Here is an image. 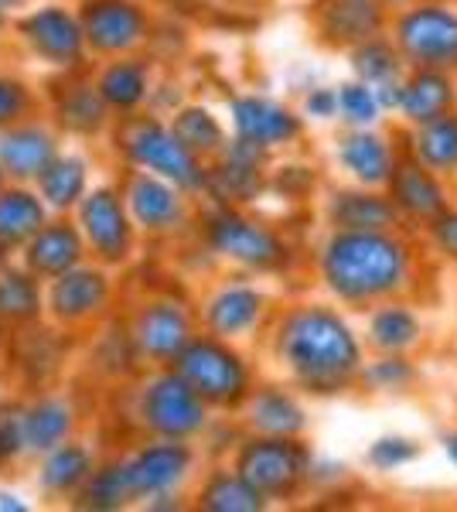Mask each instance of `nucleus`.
<instances>
[{"instance_id": "f257e3e1", "label": "nucleus", "mask_w": 457, "mask_h": 512, "mask_svg": "<svg viewBox=\"0 0 457 512\" xmlns=\"http://www.w3.org/2000/svg\"><path fill=\"white\" fill-rule=\"evenodd\" d=\"M273 355L301 390L335 396L359 383L365 345L338 308L304 301L277 318Z\"/></svg>"}, {"instance_id": "f03ea898", "label": "nucleus", "mask_w": 457, "mask_h": 512, "mask_svg": "<svg viewBox=\"0 0 457 512\" xmlns=\"http://www.w3.org/2000/svg\"><path fill=\"white\" fill-rule=\"evenodd\" d=\"M321 287L345 308L403 297L417 280V250L400 229H331L318 250Z\"/></svg>"}, {"instance_id": "7ed1b4c3", "label": "nucleus", "mask_w": 457, "mask_h": 512, "mask_svg": "<svg viewBox=\"0 0 457 512\" xmlns=\"http://www.w3.org/2000/svg\"><path fill=\"white\" fill-rule=\"evenodd\" d=\"M389 38L400 48L406 69L457 72V4L417 0L396 7L389 18Z\"/></svg>"}, {"instance_id": "20e7f679", "label": "nucleus", "mask_w": 457, "mask_h": 512, "mask_svg": "<svg viewBox=\"0 0 457 512\" xmlns=\"http://www.w3.org/2000/svg\"><path fill=\"white\" fill-rule=\"evenodd\" d=\"M314 454L304 437L256 434L236 454V475L253 485L267 502H290L307 489Z\"/></svg>"}, {"instance_id": "39448f33", "label": "nucleus", "mask_w": 457, "mask_h": 512, "mask_svg": "<svg viewBox=\"0 0 457 512\" xmlns=\"http://www.w3.org/2000/svg\"><path fill=\"white\" fill-rule=\"evenodd\" d=\"M174 373L209 407H239L253 390V369L226 338H191L174 359Z\"/></svg>"}, {"instance_id": "423d86ee", "label": "nucleus", "mask_w": 457, "mask_h": 512, "mask_svg": "<svg viewBox=\"0 0 457 512\" xmlns=\"http://www.w3.org/2000/svg\"><path fill=\"white\" fill-rule=\"evenodd\" d=\"M205 233H209L215 253L246 270H284L290 260V246L277 229L249 219L236 209L212 212Z\"/></svg>"}, {"instance_id": "0eeeda50", "label": "nucleus", "mask_w": 457, "mask_h": 512, "mask_svg": "<svg viewBox=\"0 0 457 512\" xmlns=\"http://www.w3.org/2000/svg\"><path fill=\"white\" fill-rule=\"evenodd\" d=\"M127 154L140 168H147L151 175L171 181V185L185 188V192H198L209 185V171L202 168V158L191 154L174 130L161 127L154 120H137L127 130Z\"/></svg>"}, {"instance_id": "6e6552de", "label": "nucleus", "mask_w": 457, "mask_h": 512, "mask_svg": "<svg viewBox=\"0 0 457 512\" xmlns=\"http://www.w3.org/2000/svg\"><path fill=\"white\" fill-rule=\"evenodd\" d=\"M144 424L161 437L185 441V437L205 431V424H209V403L191 390L178 373H164L144 393Z\"/></svg>"}, {"instance_id": "1a4fd4ad", "label": "nucleus", "mask_w": 457, "mask_h": 512, "mask_svg": "<svg viewBox=\"0 0 457 512\" xmlns=\"http://www.w3.org/2000/svg\"><path fill=\"white\" fill-rule=\"evenodd\" d=\"M389 11L382 0H314L311 24L318 41L328 48H355L365 38H376L389 31Z\"/></svg>"}, {"instance_id": "9d476101", "label": "nucleus", "mask_w": 457, "mask_h": 512, "mask_svg": "<svg viewBox=\"0 0 457 512\" xmlns=\"http://www.w3.org/2000/svg\"><path fill=\"white\" fill-rule=\"evenodd\" d=\"M232 127L236 137L260 151L290 147L304 137V117L270 96H239L232 99Z\"/></svg>"}, {"instance_id": "9b49d317", "label": "nucleus", "mask_w": 457, "mask_h": 512, "mask_svg": "<svg viewBox=\"0 0 457 512\" xmlns=\"http://www.w3.org/2000/svg\"><path fill=\"white\" fill-rule=\"evenodd\" d=\"M386 195H389V202L396 205V212H400L403 226L406 222H420V226H427L430 219H437L440 212L451 205L447 178L434 175V171L423 168V164L413 161V158L396 161L393 178L386 181Z\"/></svg>"}, {"instance_id": "f8f14e48", "label": "nucleus", "mask_w": 457, "mask_h": 512, "mask_svg": "<svg viewBox=\"0 0 457 512\" xmlns=\"http://www.w3.org/2000/svg\"><path fill=\"white\" fill-rule=\"evenodd\" d=\"M335 161L345 171L352 185L362 188H386V181L393 178L400 151L389 137L376 134V127L348 130L335 147Z\"/></svg>"}, {"instance_id": "ddd939ff", "label": "nucleus", "mask_w": 457, "mask_h": 512, "mask_svg": "<svg viewBox=\"0 0 457 512\" xmlns=\"http://www.w3.org/2000/svg\"><path fill=\"white\" fill-rule=\"evenodd\" d=\"M324 219L331 229H403L386 188H338L324 198Z\"/></svg>"}, {"instance_id": "4468645a", "label": "nucleus", "mask_w": 457, "mask_h": 512, "mask_svg": "<svg viewBox=\"0 0 457 512\" xmlns=\"http://www.w3.org/2000/svg\"><path fill=\"white\" fill-rule=\"evenodd\" d=\"M191 448L181 441H171L164 437L161 444H151L137 454L134 461L123 465V475H127V485L130 492L137 495H161V492H171L174 485L181 482L188 472H191Z\"/></svg>"}, {"instance_id": "2eb2a0df", "label": "nucleus", "mask_w": 457, "mask_h": 512, "mask_svg": "<svg viewBox=\"0 0 457 512\" xmlns=\"http://www.w3.org/2000/svg\"><path fill=\"white\" fill-rule=\"evenodd\" d=\"M270 301L260 287L253 284H226L205 308V325L215 338H246L260 328Z\"/></svg>"}, {"instance_id": "dca6fc26", "label": "nucleus", "mask_w": 457, "mask_h": 512, "mask_svg": "<svg viewBox=\"0 0 457 512\" xmlns=\"http://www.w3.org/2000/svg\"><path fill=\"white\" fill-rule=\"evenodd\" d=\"M82 31L99 52H127L147 35V18L130 0H93L82 18Z\"/></svg>"}, {"instance_id": "f3484780", "label": "nucleus", "mask_w": 457, "mask_h": 512, "mask_svg": "<svg viewBox=\"0 0 457 512\" xmlns=\"http://www.w3.org/2000/svg\"><path fill=\"white\" fill-rule=\"evenodd\" d=\"M447 110H457V72L410 69L403 76V93L396 113L410 123H427Z\"/></svg>"}, {"instance_id": "a211bd4d", "label": "nucleus", "mask_w": 457, "mask_h": 512, "mask_svg": "<svg viewBox=\"0 0 457 512\" xmlns=\"http://www.w3.org/2000/svg\"><path fill=\"white\" fill-rule=\"evenodd\" d=\"M423 342V318L403 297L372 304L369 325H365V345L372 352H400L410 355Z\"/></svg>"}, {"instance_id": "6ab92c4d", "label": "nucleus", "mask_w": 457, "mask_h": 512, "mask_svg": "<svg viewBox=\"0 0 457 512\" xmlns=\"http://www.w3.org/2000/svg\"><path fill=\"white\" fill-rule=\"evenodd\" d=\"M246 424L253 434L267 437H304L307 431V410L294 393L284 386H263V390H249L246 396Z\"/></svg>"}, {"instance_id": "aec40b11", "label": "nucleus", "mask_w": 457, "mask_h": 512, "mask_svg": "<svg viewBox=\"0 0 457 512\" xmlns=\"http://www.w3.org/2000/svg\"><path fill=\"white\" fill-rule=\"evenodd\" d=\"M134 338L144 355L157 362H174L195 335H191V318L185 315V308L171 301H157L140 311Z\"/></svg>"}, {"instance_id": "412c9836", "label": "nucleus", "mask_w": 457, "mask_h": 512, "mask_svg": "<svg viewBox=\"0 0 457 512\" xmlns=\"http://www.w3.org/2000/svg\"><path fill=\"white\" fill-rule=\"evenodd\" d=\"M82 226H86L89 243L103 260H123L130 253V219L123 209L120 195L113 192H93L82 202Z\"/></svg>"}, {"instance_id": "4be33fe9", "label": "nucleus", "mask_w": 457, "mask_h": 512, "mask_svg": "<svg viewBox=\"0 0 457 512\" xmlns=\"http://www.w3.org/2000/svg\"><path fill=\"white\" fill-rule=\"evenodd\" d=\"M406 158L420 161L440 178H457V110L427 123H413L406 137Z\"/></svg>"}, {"instance_id": "5701e85b", "label": "nucleus", "mask_w": 457, "mask_h": 512, "mask_svg": "<svg viewBox=\"0 0 457 512\" xmlns=\"http://www.w3.org/2000/svg\"><path fill=\"white\" fill-rule=\"evenodd\" d=\"M127 205L134 212L137 226L161 233L174 229L185 216V202H181V188L157 175H134L127 188Z\"/></svg>"}, {"instance_id": "b1692460", "label": "nucleus", "mask_w": 457, "mask_h": 512, "mask_svg": "<svg viewBox=\"0 0 457 512\" xmlns=\"http://www.w3.org/2000/svg\"><path fill=\"white\" fill-rule=\"evenodd\" d=\"M222 168L215 171V188L222 192V198L229 202H243V198H253L263 188V164H267V151L246 144V140L236 137V144L222 147Z\"/></svg>"}, {"instance_id": "393cba45", "label": "nucleus", "mask_w": 457, "mask_h": 512, "mask_svg": "<svg viewBox=\"0 0 457 512\" xmlns=\"http://www.w3.org/2000/svg\"><path fill=\"white\" fill-rule=\"evenodd\" d=\"M24 35L41 55L55 62H72L82 48V28L65 11H38L24 21Z\"/></svg>"}, {"instance_id": "a878e982", "label": "nucleus", "mask_w": 457, "mask_h": 512, "mask_svg": "<svg viewBox=\"0 0 457 512\" xmlns=\"http://www.w3.org/2000/svg\"><path fill=\"white\" fill-rule=\"evenodd\" d=\"M348 62H352V76L372 89L382 86V82L406 76V62H403L400 48L393 45V38H389V31L348 48Z\"/></svg>"}, {"instance_id": "bb28decb", "label": "nucleus", "mask_w": 457, "mask_h": 512, "mask_svg": "<svg viewBox=\"0 0 457 512\" xmlns=\"http://www.w3.org/2000/svg\"><path fill=\"white\" fill-rule=\"evenodd\" d=\"M103 301H106V280L96 270H65L52 291V304L62 318L93 315Z\"/></svg>"}, {"instance_id": "cd10ccee", "label": "nucleus", "mask_w": 457, "mask_h": 512, "mask_svg": "<svg viewBox=\"0 0 457 512\" xmlns=\"http://www.w3.org/2000/svg\"><path fill=\"white\" fill-rule=\"evenodd\" d=\"M55 161V147L41 130H21L0 140V164L11 175H41Z\"/></svg>"}, {"instance_id": "c85d7f7f", "label": "nucleus", "mask_w": 457, "mask_h": 512, "mask_svg": "<svg viewBox=\"0 0 457 512\" xmlns=\"http://www.w3.org/2000/svg\"><path fill=\"white\" fill-rule=\"evenodd\" d=\"M420 379V369L410 362V355L400 352H376L372 362H362L359 383L369 393H406Z\"/></svg>"}, {"instance_id": "c756f323", "label": "nucleus", "mask_w": 457, "mask_h": 512, "mask_svg": "<svg viewBox=\"0 0 457 512\" xmlns=\"http://www.w3.org/2000/svg\"><path fill=\"white\" fill-rule=\"evenodd\" d=\"M198 506L209 509V512H260V509H267V499H263L249 482H243L236 472L232 475L222 472V475L209 478Z\"/></svg>"}, {"instance_id": "7c9ffc66", "label": "nucleus", "mask_w": 457, "mask_h": 512, "mask_svg": "<svg viewBox=\"0 0 457 512\" xmlns=\"http://www.w3.org/2000/svg\"><path fill=\"white\" fill-rule=\"evenodd\" d=\"M79 253H82L79 236L72 233L69 226H52L35 239V246H31V267H35L38 274L55 277V274H65V270L76 267Z\"/></svg>"}, {"instance_id": "2f4dec72", "label": "nucleus", "mask_w": 457, "mask_h": 512, "mask_svg": "<svg viewBox=\"0 0 457 512\" xmlns=\"http://www.w3.org/2000/svg\"><path fill=\"white\" fill-rule=\"evenodd\" d=\"M171 130L191 154H198V158H202V154H219L222 147H226V130H222V123L215 120L205 106H188V110H181Z\"/></svg>"}, {"instance_id": "473e14b6", "label": "nucleus", "mask_w": 457, "mask_h": 512, "mask_svg": "<svg viewBox=\"0 0 457 512\" xmlns=\"http://www.w3.org/2000/svg\"><path fill=\"white\" fill-rule=\"evenodd\" d=\"M45 212L31 195L24 192H7L0 195V250L4 246H18L31 233H38Z\"/></svg>"}, {"instance_id": "72a5a7b5", "label": "nucleus", "mask_w": 457, "mask_h": 512, "mask_svg": "<svg viewBox=\"0 0 457 512\" xmlns=\"http://www.w3.org/2000/svg\"><path fill=\"white\" fill-rule=\"evenodd\" d=\"M99 96L120 110H134L147 96V69L140 62H116L99 79Z\"/></svg>"}, {"instance_id": "f704fd0d", "label": "nucleus", "mask_w": 457, "mask_h": 512, "mask_svg": "<svg viewBox=\"0 0 457 512\" xmlns=\"http://www.w3.org/2000/svg\"><path fill=\"white\" fill-rule=\"evenodd\" d=\"M69 431V410L62 403H41V407L28 410L21 417V444L24 448H55L58 441Z\"/></svg>"}, {"instance_id": "c9c22d12", "label": "nucleus", "mask_w": 457, "mask_h": 512, "mask_svg": "<svg viewBox=\"0 0 457 512\" xmlns=\"http://www.w3.org/2000/svg\"><path fill=\"white\" fill-rule=\"evenodd\" d=\"M338 120H342L348 130L376 127L382 120V106L376 99V89L365 86L359 79L338 86Z\"/></svg>"}, {"instance_id": "e433bc0d", "label": "nucleus", "mask_w": 457, "mask_h": 512, "mask_svg": "<svg viewBox=\"0 0 457 512\" xmlns=\"http://www.w3.org/2000/svg\"><path fill=\"white\" fill-rule=\"evenodd\" d=\"M41 185H45L48 202L72 205L82 195V188H86V164L76 161V158L52 161L45 168V178H41Z\"/></svg>"}, {"instance_id": "4c0bfd02", "label": "nucleus", "mask_w": 457, "mask_h": 512, "mask_svg": "<svg viewBox=\"0 0 457 512\" xmlns=\"http://www.w3.org/2000/svg\"><path fill=\"white\" fill-rule=\"evenodd\" d=\"M420 458V444L413 441V437H403V434H386L379 437L376 444L369 448V454H365V461H369L372 472H400V468L413 465V461Z\"/></svg>"}, {"instance_id": "58836bf2", "label": "nucleus", "mask_w": 457, "mask_h": 512, "mask_svg": "<svg viewBox=\"0 0 457 512\" xmlns=\"http://www.w3.org/2000/svg\"><path fill=\"white\" fill-rule=\"evenodd\" d=\"M89 475V454L82 448H58L45 465L48 489H72Z\"/></svg>"}, {"instance_id": "ea45409f", "label": "nucleus", "mask_w": 457, "mask_h": 512, "mask_svg": "<svg viewBox=\"0 0 457 512\" xmlns=\"http://www.w3.org/2000/svg\"><path fill=\"white\" fill-rule=\"evenodd\" d=\"M130 499H134V492H130V485H127L123 465L99 472L93 482H89V492H86V506H93V509H120V506H127Z\"/></svg>"}, {"instance_id": "a19ab883", "label": "nucleus", "mask_w": 457, "mask_h": 512, "mask_svg": "<svg viewBox=\"0 0 457 512\" xmlns=\"http://www.w3.org/2000/svg\"><path fill=\"white\" fill-rule=\"evenodd\" d=\"M38 308V291L28 277H4L0 280V315L7 318H28Z\"/></svg>"}, {"instance_id": "79ce46f5", "label": "nucleus", "mask_w": 457, "mask_h": 512, "mask_svg": "<svg viewBox=\"0 0 457 512\" xmlns=\"http://www.w3.org/2000/svg\"><path fill=\"white\" fill-rule=\"evenodd\" d=\"M62 117L69 127H76V130H96L99 123H103V103H99L89 89H76V93L65 99Z\"/></svg>"}, {"instance_id": "37998d69", "label": "nucleus", "mask_w": 457, "mask_h": 512, "mask_svg": "<svg viewBox=\"0 0 457 512\" xmlns=\"http://www.w3.org/2000/svg\"><path fill=\"white\" fill-rule=\"evenodd\" d=\"M427 239L434 246V253L444 256L447 263H457V209L447 205L437 219L427 222Z\"/></svg>"}, {"instance_id": "c03bdc74", "label": "nucleus", "mask_w": 457, "mask_h": 512, "mask_svg": "<svg viewBox=\"0 0 457 512\" xmlns=\"http://www.w3.org/2000/svg\"><path fill=\"white\" fill-rule=\"evenodd\" d=\"M307 120H338V89L335 86H318L304 96V113Z\"/></svg>"}, {"instance_id": "a18cd8bd", "label": "nucleus", "mask_w": 457, "mask_h": 512, "mask_svg": "<svg viewBox=\"0 0 457 512\" xmlns=\"http://www.w3.org/2000/svg\"><path fill=\"white\" fill-rule=\"evenodd\" d=\"M21 448V417L18 410H0V461Z\"/></svg>"}, {"instance_id": "49530a36", "label": "nucleus", "mask_w": 457, "mask_h": 512, "mask_svg": "<svg viewBox=\"0 0 457 512\" xmlns=\"http://www.w3.org/2000/svg\"><path fill=\"white\" fill-rule=\"evenodd\" d=\"M21 106H24V93H21V89L14 86V82H0V123L18 117Z\"/></svg>"}, {"instance_id": "de8ad7c7", "label": "nucleus", "mask_w": 457, "mask_h": 512, "mask_svg": "<svg viewBox=\"0 0 457 512\" xmlns=\"http://www.w3.org/2000/svg\"><path fill=\"white\" fill-rule=\"evenodd\" d=\"M440 444H444L447 458H451V465L457 468V431H447L444 437H440Z\"/></svg>"}, {"instance_id": "09e8293b", "label": "nucleus", "mask_w": 457, "mask_h": 512, "mask_svg": "<svg viewBox=\"0 0 457 512\" xmlns=\"http://www.w3.org/2000/svg\"><path fill=\"white\" fill-rule=\"evenodd\" d=\"M382 4L389 7V11H393V7H406V4H417V0H382Z\"/></svg>"}, {"instance_id": "8fccbe9b", "label": "nucleus", "mask_w": 457, "mask_h": 512, "mask_svg": "<svg viewBox=\"0 0 457 512\" xmlns=\"http://www.w3.org/2000/svg\"><path fill=\"white\" fill-rule=\"evenodd\" d=\"M11 4H21V0H0V7H11Z\"/></svg>"}]
</instances>
